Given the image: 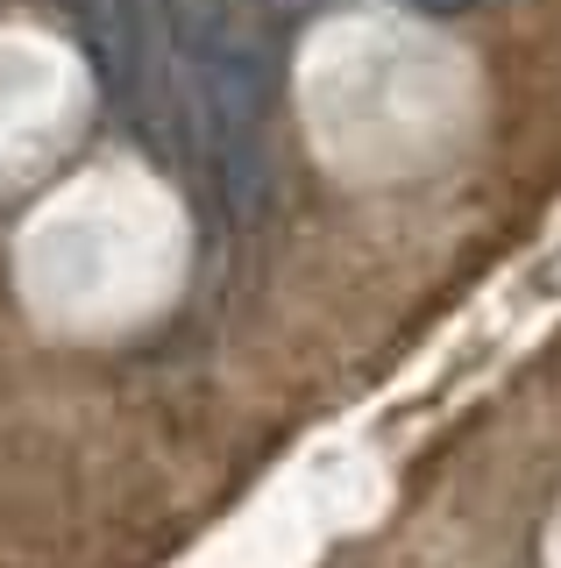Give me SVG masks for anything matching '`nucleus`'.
<instances>
[{"label": "nucleus", "instance_id": "1", "mask_svg": "<svg viewBox=\"0 0 561 568\" xmlns=\"http://www.w3.org/2000/svg\"><path fill=\"white\" fill-rule=\"evenodd\" d=\"M412 8H434V14H455V8H477V0H412Z\"/></svg>", "mask_w": 561, "mask_h": 568}]
</instances>
